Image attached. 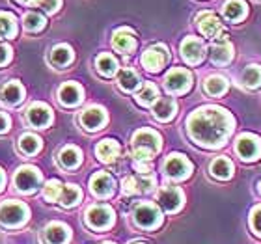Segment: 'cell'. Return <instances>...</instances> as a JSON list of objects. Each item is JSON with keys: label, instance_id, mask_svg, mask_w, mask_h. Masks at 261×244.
Segmentation results:
<instances>
[{"label": "cell", "instance_id": "cell-40", "mask_svg": "<svg viewBox=\"0 0 261 244\" xmlns=\"http://www.w3.org/2000/svg\"><path fill=\"white\" fill-rule=\"evenodd\" d=\"M62 0H36L34 6H39V8H43L45 11H49V13H55L58 8H60Z\"/></svg>", "mask_w": 261, "mask_h": 244}, {"label": "cell", "instance_id": "cell-13", "mask_svg": "<svg viewBox=\"0 0 261 244\" xmlns=\"http://www.w3.org/2000/svg\"><path fill=\"white\" fill-rule=\"evenodd\" d=\"M209 56H211L213 64H218V65H226L231 62V58H233V45L229 43L228 36L224 32L215 39V45L211 47Z\"/></svg>", "mask_w": 261, "mask_h": 244}, {"label": "cell", "instance_id": "cell-31", "mask_svg": "<svg viewBox=\"0 0 261 244\" xmlns=\"http://www.w3.org/2000/svg\"><path fill=\"white\" fill-rule=\"evenodd\" d=\"M118 82H120L121 90L133 92V90H136V88L140 86V76L133 69H121L120 75H118Z\"/></svg>", "mask_w": 261, "mask_h": 244}, {"label": "cell", "instance_id": "cell-37", "mask_svg": "<svg viewBox=\"0 0 261 244\" xmlns=\"http://www.w3.org/2000/svg\"><path fill=\"white\" fill-rule=\"evenodd\" d=\"M45 17L39 15V13H27L24 15V28L28 32H39L45 28Z\"/></svg>", "mask_w": 261, "mask_h": 244}, {"label": "cell", "instance_id": "cell-8", "mask_svg": "<svg viewBox=\"0 0 261 244\" xmlns=\"http://www.w3.org/2000/svg\"><path fill=\"white\" fill-rule=\"evenodd\" d=\"M164 86L170 93H185L192 86V75L191 71L183 69V67H175L164 76Z\"/></svg>", "mask_w": 261, "mask_h": 244}, {"label": "cell", "instance_id": "cell-17", "mask_svg": "<svg viewBox=\"0 0 261 244\" xmlns=\"http://www.w3.org/2000/svg\"><path fill=\"white\" fill-rule=\"evenodd\" d=\"M90 188L97 198H109L114 192V179L107 172H97L90 179Z\"/></svg>", "mask_w": 261, "mask_h": 244}, {"label": "cell", "instance_id": "cell-35", "mask_svg": "<svg viewBox=\"0 0 261 244\" xmlns=\"http://www.w3.org/2000/svg\"><path fill=\"white\" fill-rule=\"evenodd\" d=\"M17 34V24H15V17L11 13H6L2 11L0 13V38H13Z\"/></svg>", "mask_w": 261, "mask_h": 244}, {"label": "cell", "instance_id": "cell-20", "mask_svg": "<svg viewBox=\"0 0 261 244\" xmlns=\"http://www.w3.org/2000/svg\"><path fill=\"white\" fill-rule=\"evenodd\" d=\"M120 153H121L120 144H118L116 140H110V138L101 140L97 144V147H95V155H97V158L101 160V162H107V164L118 160V158H120Z\"/></svg>", "mask_w": 261, "mask_h": 244}, {"label": "cell", "instance_id": "cell-44", "mask_svg": "<svg viewBox=\"0 0 261 244\" xmlns=\"http://www.w3.org/2000/svg\"><path fill=\"white\" fill-rule=\"evenodd\" d=\"M4 183H6V175H4V172L0 170V192H2V188H4Z\"/></svg>", "mask_w": 261, "mask_h": 244}, {"label": "cell", "instance_id": "cell-32", "mask_svg": "<svg viewBox=\"0 0 261 244\" xmlns=\"http://www.w3.org/2000/svg\"><path fill=\"white\" fill-rule=\"evenodd\" d=\"M203 88H205V92L209 93V95L217 97V95H222V93H226V90H228V80H226L224 76H220V75H213L205 80Z\"/></svg>", "mask_w": 261, "mask_h": 244}, {"label": "cell", "instance_id": "cell-1", "mask_svg": "<svg viewBox=\"0 0 261 244\" xmlns=\"http://www.w3.org/2000/svg\"><path fill=\"white\" fill-rule=\"evenodd\" d=\"M187 129L192 140L201 147L217 149L224 146L233 130V118L218 106H203L189 116Z\"/></svg>", "mask_w": 261, "mask_h": 244}, {"label": "cell", "instance_id": "cell-29", "mask_svg": "<svg viewBox=\"0 0 261 244\" xmlns=\"http://www.w3.org/2000/svg\"><path fill=\"white\" fill-rule=\"evenodd\" d=\"M224 15L228 21H241L246 15V4L243 0H228L224 6Z\"/></svg>", "mask_w": 261, "mask_h": 244}, {"label": "cell", "instance_id": "cell-2", "mask_svg": "<svg viewBox=\"0 0 261 244\" xmlns=\"http://www.w3.org/2000/svg\"><path fill=\"white\" fill-rule=\"evenodd\" d=\"M161 151V136L151 129H140L133 136V157L135 160H151Z\"/></svg>", "mask_w": 261, "mask_h": 244}, {"label": "cell", "instance_id": "cell-28", "mask_svg": "<svg viewBox=\"0 0 261 244\" xmlns=\"http://www.w3.org/2000/svg\"><path fill=\"white\" fill-rule=\"evenodd\" d=\"M95 67L103 76H112L118 71V62H116V58L112 55L103 52V55H99L95 58Z\"/></svg>", "mask_w": 261, "mask_h": 244}, {"label": "cell", "instance_id": "cell-18", "mask_svg": "<svg viewBox=\"0 0 261 244\" xmlns=\"http://www.w3.org/2000/svg\"><path fill=\"white\" fill-rule=\"evenodd\" d=\"M81 123L86 130H97L107 123V112L99 106H90L81 114Z\"/></svg>", "mask_w": 261, "mask_h": 244}, {"label": "cell", "instance_id": "cell-16", "mask_svg": "<svg viewBox=\"0 0 261 244\" xmlns=\"http://www.w3.org/2000/svg\"><path fill=\"white\" fill-rule=\"evenodd\" d=\"M196 22L200 24V30H201V34H203L205 38L217 39L218 36L224 32L222 22L218 21L213 13H209V11H205V13H200V15L196 17Z\"/></svg>", "mask_w": 261, "mask_h": 244}, {"label": "cell", "instance_id": "cell-15", "mask_svg": "<svg viewBox=\"0 0 261 244\" xmlns=\"http://www.w3.org/2000/svg\"><path fill=\"white\" fill-rule=\"evenodd\" d=\"M27 120L36 129H43V127H47L53 121V112H50L47 104L36 103L27 110Z\"/></svg>", "mask_w": 261, "mask_h": 244}, {"label": "cell", "instance_id": "cell-5", "mask_svg": "<svg viewBox=\"0 0 261 244\" xmlns=\"http://www.w3.org/2000/svg\"><path fill=\"white\" fill-rule=\"evenodd\" d=\"M133 220L138 228L144 229H155L163 222V214L153 203H138L133 211Z\"/></svg>", "mask_w": 261, "mask_h": 244}, {"label": "cell", "instance_id": "cell-25", "mask_svg": "<svg viewBox=\"0 0 261 244\" xmlns=\"http://www.w3.org/2000/svg\"><path fill=\"white\" fill-rule=\"evenodd\" d=\"M82 200V190L76 186V184H62V192H60V205L65 207V209H71V207L79 205Z\"/></svg>", "mask_w": 261, "mask_h": 244}, {"label": "cell", "instance_id": "cell-3", "mask_svg": "<svg viewBox=\"0 0 261 244\" xmlns=\"http://www.w3.org/2000/svg\"><path fill=\"white\" fill-rule=\"evenodd\" d=\"M28 216H30V211L21 201L8 200L0 205V224L4 228H19L27 222Z\"/></svg>", "mask_w": 261, "mask_h": 244}, {"label": "cell", "instance_id": "cell-42", "mask_svg": "<svg viewBox=\"0 0 261 244\" xmlns=\"http://www.w3.org/2000/svg\"><path fill=\"white\" fill-rule=\"evenodd\" d=\"M11 58V50L8 45H2L0 43V65H6L8 62H10Z\"/></svg>", "mask_w": 261, "mask_h": 244}, {"label": "cell", "instance_id": "cell-46", "mask_svg": "<svg viewBox=\"0 0 261 244\" xmlns=\"http://www.w3.org/2000/svg\"><path fill=\"white\" fill-rule=\"evenodd\" d=\"M103 244H114V242H103Z\"/></svg>", "mask_w": 261, "mask_h": 244}, {"label": "cell", "instance_id": "cell-36", "mask_svg": "<svg viewBox=\"0 0 261 244\" xmlns=\"http://www.w3.org/2000/svg\"><path fill=\"white\" fill-rule=\"evenodd\" d=\"M19 147H21V151L24 155H34V153L39 151L41 140L36 134H22L21 140H19Z\"/></svg>", "mask_w": 261, "mask_h": 244}, {"label": "cell", "instance_id": "cell-45", "mask_svg": "<svg viewBox=\"0 0 261 244\" xmlns=\"http://www.w3.org/2000/svg\"><path fill=\"white\" fill-rule=\"evenodd\" d=\"M19 2H21V4H34L36 0H19Z\"/></svg>", "mask_w": 261, "mask_h": 244}, {"label": "cell", "instance_id": "cell-6", "mask_svg": "<svg viewBox=\"0 0 261 244\" xmlns=\"http://www.w3.org/2000/svg\"><path fill=\"white\" fill-rule=\"evenodd\" d=\"M86 224L92 229H109L114 224V211L112 207L107 203H99V205H92L86 211Z\"/></svg>", "mask_w": 261, "mask_h": 244}, {"label": "cell", "instance_id": "cell-33", "mask_svg": "<svg viewBox=\"0 0 261 244\" xmlns=\"http://www.w3.org/2000/svg\"><path fill=\"white\" fill-rule=\"evenodd\" d=\"M157 99H159L157 86H155V84H151V82L144 84V88L136 93V101H138V104H142V106H151Z\"/></svg>", "mask_w": 261, "mask_h": 244}, {"label": "cell", "instance_id": "cell-12", "mask_svg": "<svg viewBox=\"0 0 261 244\" xmlns=\"http://www.w3.org/2000/svg\"><path fill=\"white\" fill-rule=\"evenodd\" d=\"M183 192H181L177 186H172V184H166L163 188L159 190L157 194V201L159 205L163 207L166 212H175L179 211L181 205H183Z\"/></svg>", "mask_w": 261, "mask_h": 244}, {"label": "cell", "instance_id": "cell-24", "mask_svg": "<svg viewBox=\"0 0 261 244\" xmlns=\"http://www.w3.org/2000/svg\"><path fill=\"white\" fill-rule=\"evenodd\" d=\"M112 45H114L116 50L120 52H133L136 47V39L135 34L130 32L129 28H123V30H118L112 38Z\"/></svg>", "mask_w": 261, "mask_h": 244}, {"label": "cell", "instance_id": "cell-7", "mask_svg": "<svg viewBox=\"0 0 261 244\" xmlns=\"http://www.w3.org/2000/svg\"><path fill=\"white\" fill-rule=\"evenodd\" d=\"M192 172V164L191 160L185 157V155H179V153H174L166 158L164 162V174L168 175L170 179L175 181H183L187 179Z\"/></svg>", "mask_w": 261, "mask_h": 244}, {"label": "cell", "instance_id": "cell-14", "mask_svg": "<svg viewBox=\"0 0 261 244\" xmlns=\"http://www.w3.org/2000/svg\"><path fill=\"white\" fill-rule=\"evenodd\" d=\"M181 56L187 64L196 65L200 64L205 56V47L198 38H187L183 43H181Z\"/></svg>", "mask_w": 261, "mask_h": 244}, {"label": "cell", "instance_id": "cell-41", "mask_svg": "<svg viewBox=\"0 0 261 244\" xmlns=\"http://www.w3.org/2000/svg\"><path fill=\"white\" fill-rule=\"evenodd\" d=\"M135 170L138 174H151V164L147 160H135Z\"/></svg>", "mask_w": 261, "mask_h": 244}, {"label": "cell", "instance_id": "cell-19", "mask_svg": "<svg viewBox=\"0 0 261 244\" xmlns=\"http://www.w3.org/2000/svg\"><path fill=\"white\" fill-rule=\"evenodd\" d=\"M71 239V229L62 222H50L45 228V242L47 244H67Z\"/></svg>", "mask_w": 261, "mask_h": 244}, {"label": "cell", "instance_id": "cell-9", "mask_svg": "<svg viewBox=\"0 0 261 244\" xmlns=\"http://www.w3.org/2000/svg\"><path fill=\"white\" fill-rule=\"evenodd\" d=\"M235 151L246 162H252L261 157V140L254 134H241L235 144Z\"/></svg>", "mask_w": 261, "mask_h": 244}, {"label": "cell", "instance_id": "cell-4", "mask_svg": "<svg viewBox=\"0 0 261 244\" xmlns=\"http://www.w3.org/2000/svg\"><path fill=\"white\" fill-rule=\"evenodd\" d=\"M43 177L39 174V170L36 166H21L17 170L15 177H13V184L15 188L22 194H32L39 188Z\"/></svg>", "mask_w": 261, "mask_h": 244}, {"label": "cell", "instance_id": "cell-48", "mask_svg": "<svg viewBox=\"0 0 261 244\" xmlns=\"http://www.w3.org/2000/svg\"><path fill=\"white\" fill-rule=\"evenodd\" d=\"M259 192H261V183H259Z\"/></svg>", "mask_w": 261, "mask_h": 244}, {"label": "cell", "instance_id": "cell-23", "mask_svg": "<svg viewBox=\"0 0 261 244\" xmlns=\"http://www.w3.org/2000/svg\"><path fill=\"white\" fill-rule=\"evenodd\" d=\"M58 97L65 106H76L82 101V88L76 82H65L58 92Z\"/></svg>", "mask_w": 261, "mask_h": 244}, {"label": "cell", "instance_id": "cell-39", "mask_svg": "<svg viewBox=\"0 0 261 244\" xmlns=\"http://www.w3.org/2000/svg\"><path fill=\"white\" fill-rule=\"evenodd\" d=\"M250 226L254 233L261 237V207H254L250 212Z\"/></svg>", "mask_w": 261, "mask_h": 244}, {"label": "cell", "instance_id": "cell-22", "mask_svg": "<svg viewBox=\"0 0 261 244\" xmlns=\"http://www.w3.org/2000/svg\"><path fill=\"white\" fill-rule=\"evenodd\" d=\"M22 97H24V88L15 80L8 82V84L0 90V101L4 104H8V106L19 104L22 101Z\"/></svg>", "mask_w": 261, "mask_h": 244}, {"label": "cell", "instance_id": "cell-34", "mask_svg": "<svg viewBox=\"0 0 261 244\" xmlns=\"http://www.w3.org/2000/svg\"><path fill=\"white\" fill-rule=\"evenodd\" d=\"M241 80H243V84H245V86H248V88L261 86V65H256V64L248 65V67L243 71Z\"/></svg>", "mask_w": 261, "mask_h": 244}, {"label": "cell", "instance_id": "cell-43", "mask_svg": "<svg viewBox=\"0 0 261 244\" xmlns=\"http://www.w3.org/2000/svg\"><path fill=\"white\" fill-rule=\"evenodd\" d=\"M8 129H10V118L0 112V134H2V132H6Z\"/></svg>", "mask_w": 261, "mask_h": 244}, {"label": "cell", "instance_id": "cell-26", "mask_svg": "<svg viewBox=\"0 0 261 244\" xmlns=\"http://www.w3.org/2000/svg\"><path fill=\"white\" fill-rule=\"evenodd\" d=\"M58 158H60V164L65 170H73L82 162V153L76 146H67L60 151Z\"/></svg>", "mask_w": 261, "mask_h": 244}, {"label": "cell", "instance_id": "cell-11", "mask_svg": "<svg viewBox=\"0 0 261 244\" xmlns=\"http://www.w3.org/2000/svg\"><path fill=\"white\" fill-rule=\"evenodd\" d=\"M153 186H155V177L151 174H135L125 177V181H123V194H146Z\"/></svg>", "mask_w": 261, "mask_h": 244}, {"label": "cell", "instance_id": "cell-21", "mask_svg": "<svg viewBox=\"0 0 261 244\" xmlns=\"http://www.w3.org/2000/svg\"><path fill=\"white\" fill-rule=\"evenodd\" d=\"M177 112V103L172 97H161L153 104V116L159 121H170Z\"/></svg>", "mask_w": 261, "mask_h": 244}, {"label": "cell", "instance_id": "cell-27", "mask_svg": "<svg viewBox=\"0 0 261 244\" xmlns=\"http://www.w3.org/2000/svg\"><path fill=\"white\" fill-rule=\"evenodd\" d=\"M211 174L217 177V179H229L233 175V164L231 160L226 157H218L211 162Z\"/></svg>", "mask_w": 261, "mask_h": 244}, {"label": "cell", "instance_id": "cell-10", "mask_svg": "<svg viewBox=\"0 0 261 244\" xmlns=\"http://www.w3.org/2000/svg\"><path fill=\"white\" fill-rule=\"evenodd\" d=\"M168 60H170V55H168V49L164 45H153V47H149L142 55V65L147 71H151V73H157V71L163 69Z\"/></svg>", "mask_w": 261, "mask_h": 244}, {"label": "cell", "instance_id": "cell-38", "mask_svg": "<svg viewBox=\"0 0 261 244\" xmlns=\"http://www.w3.org/2000/svg\"><path fill=\"white\" fill-rule=\"evenodd\" d=\"M60 192H62V183L58 179H50L49 183L45 184L43 188V198L49 203H55V201H58V198H60Z\"/></svg>", "mask_w": 261, "mask_h": 244}, {"label": "cell", "instance_id": "cell-30", "mask_svg": "<svg viewBox=\"0 0 261 244\" xmlns=\"http://www.w3.org/2000/svg\"><path fill=\"white\" fill-rule=\"evenodd\" d=\"M50 62L58 67H65L73 62V50L67 45H56L55 49L50 50Z\"/></svg>", "mask_w": 261, "mask_h": 244}, {"label": "cell", "instance_id": "cell-47", "mask_svg": "<svg viewBox=\"0 0 261 244\" xmlns=\"http://www.w3.org/2000/svg\"><path fill=\"white\" fill-rule=\"evenodd\" d=\"M133 244H144V242H133Z\"/></svg>", "mask_w": 261, "mask_h": 244}]
</instances>
